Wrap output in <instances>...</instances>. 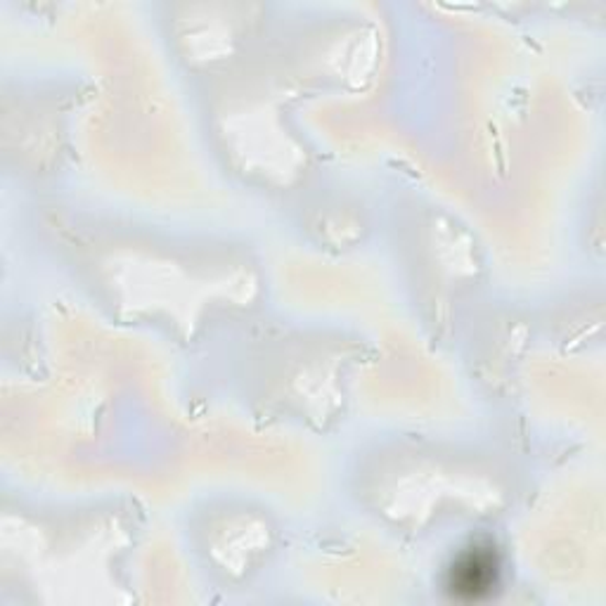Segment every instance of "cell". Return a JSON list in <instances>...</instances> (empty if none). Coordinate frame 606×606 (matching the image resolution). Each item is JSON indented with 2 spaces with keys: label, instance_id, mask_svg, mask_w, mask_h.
<instances>
[{
  "label": "cell",
  "instance_id": "cell-1",
  "mask_svg": "<svg viewBox=\"0 0 606 606\" xmlns=\"http://www.w3.org/2000/svg\"><path fill=\"white\" fill-rule=\"evenodd\" d=\"M495 562L491 554H470L453 569V593H467V597H481L495 583Z\"/></svg>",
  "mask_w": 606,
  "mask_h": 606
}]
</instances>
